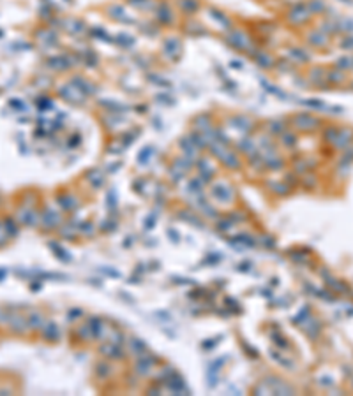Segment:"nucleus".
Listing matches in <instances>:
<instances>
[{"instance_id": "obj_1", "label": "nucleus", "mask_w": 353, "mask_h": 396, "mask_svg": "<svg viewBox=\"0 0 353 396\" xmlns=\"http://www.w3.org/2000/svg\"><path fill=\"white\" fill-rule=\"evenodd\" d=\"M292 125L293 129L300 130V132H314V130L320 129L321 122L316 116L309 115V113H297L292 118Z\"/></svg>"}, {"instance_id": "obj_2", "label": "nucleus", "mask_w": 353, "mask_h": 396, "mask_svg": "<svg viewBox=\"0 0 353 396\" xmlns=\"http://www.w3.org/2000/svg\"><path fill=\"white\" fill-rule=\"evenodd\" d=\"M226 42L228 46H232L233 50L237 51H251V39H249V36L246 32H242V30H237V28L228 30Z\"/></svg>"}, {"instance_id": "obj_3", "label": "nucleus", "mask_w": 353, "mask_h": 396, "mask_svg": "<svg viewBox=\"0 0 353 396\" xmlns=\"http://www.w3.org/2000/svg\"><path fill=\"white\" fill-rule=\"evenodd\" d=\"M288 21L292 25H304L307 21V19L311 18V11H309V7H307V4H304V2H298V4L292 5L288 11Z\"/></svg>"}, {"instance_id": "obj_4", "label": "nucleus", "mask_w": 353, "mask_h": 396, "mask_svg": "<svg viewBox=\"0 0 353 396\" xmlns=\"http://www.w3.org/2000/svg\"><path fill=\"white\" fill-rule=\"evenodd\" d=\"M212 196L217 199L219 203L230 204L233 201V190L230 185H226L224 181H217L212 185Z\"/></svg>"}, {"instance_id": "obj_5", "label": "nucleus", "mask_w": 353, "mask_h": 396, "mask_svg": "<svg viewBox=\"0 0 353 396\" xmlns=\"http://www.w3.org/2000/svg\"><path fill=\"white\" fill-rule=\"evenodd\" d=\"M180 51H182V46L178 39H166V41L163 42V53L170 60H178Z\"/></svg>"}, {"instance_id": "obj_6", "label": "nucleus", "mask_w": 353, "mask_h": 396, "mask_svg": "<svg viewBox=\"0 0 353 396\" xmlns=\"http://www.w3.org/2000/svg\"><path fill=\"white\" fill-rule=\"evenodd\" d=\"M60 93L73 104H83L85 102V95L79 92L75 85H65V87L60 88Z\"/></svg>"}, {"instance_id": "obj_7", "label": "nucleus", "mask_w": 353, "mask_h": 396, "mask_svg": "<svg viewBox=\"0 0 353 396\" xmlns=\"http://www.w3.org/2000/svg\"><path fill=\"white\" fill-rule=\"evenodd\" d=\"M198 173H200L201 181L209 183V181L216 176V167L210 164L209 159H200V161H198Z\"/></svg>"}, {"instance_id": "obj_8", "label": "nucleus", "mask_w": 353, "mask_h": 396, "mask_svg": "<svg viewBox=\"0 0 353 396\" xmlns=\"http://www.w3.org/2000/svg\"><path fill=\"white\" fill-rule=\"evenodd\" d=\"M230 125L235 127L237 130H242V132H251L253 130V120L246 115H233L230 118Z\"/></svg>"}, {"instance_id": "obj_9", "label": "nucleus", "mask_w": 353, "mask_h": 396, "mask_svg": "<svg viewBox=\"0 0 353 396\" xmlns=\"http://www.w3.org/2000/svg\"><path fill=\"white\" fill-rule=\"evenodd\" d=\"M156 14H157V19L163 25H172L173 21H175V14H173V9L170 7L168 2H161L157 11H156Z\"/></svg>"}, {"instance_id": "obj_10", "label": "nucleus", "mask_w": 353, "mask_h": 396, "mask_svg": "<svg viewBox=\"0 0 353 396\" xmlns=\"http://www.w3.org/2000/svg\"><path fill=\"white\" fill-rule=\"evenodd\" d=\"M108 14L112 16L113 19H117V21H120V23H135V19L131 18V16H127V13L124 11V7H122L120 4H113L108 7Z\"/></svg>"}, {"instance_id": "obj_11", "label": "nucleus", "mask_w": 353, "mask_h": 396, "mask_svg": "<svg viewBox=\"0 0 353 396\" xmlns=\"http://www.w3.org/2000/svg\"><path fill=\"white\" fill-rule=\"evenodd\" d=\"M193 125H195V130L209 132V130L214 129V120H212V116H210L209 113H201V115H198L195 118Z\"/></svg>"}, {"instance_id": "obj_12", "label": "nucleus", "mask_w": 353, "mask_h": 396, "mask_svg": "<svg viewBox=\"0 0 353 396\" xmlns=\"http://www.w3.org/2000/svg\"><path fill=\"white\" fill-rule=\"evenodd\" d=\"M219 161L223 162V166H226L228 169H240V166H242L240 159H238V155L233 152L232 148H228L226 152H224V155L221 157Z\"/></svg>"}, {"instance_id": "obj_13", "label": "nucleus", "mask_w": 353, "mask_h": 396, "mask_svg": "<svg viewBox=\"0 0 353 396\" xmlns=\"http://www.w3.org/2000/svg\"><path fill=\"white\" fill-rule=\"evenodd\" d=\"M176 5L187 16H193L200 11V0H176Z\"/></svg>"}, {"instance_id": "obj_14", "label": "nucleus", "mask_w": 353, "mask_h": 396, "mask_svg": "<svg viewBox=\"0 0 353 396\" xmlns=\"http://www.w3.org/2000/svg\"><path fill=\"white\" fill-rule=\"evenodd\" d=\"M180 150H182V155L186 157V159H189V161L195 162V159L198 157V148L193 144V141H191L189 138H182L180 139Z\"/></svg>"}, {"instance_id": "obj_15", "label": "nucleus", "mask_w": 353, "mask_h": 396, "mask_svg": "<svg viewBox=\"0 0 353 396\" xmlns=\"http://www.w3.org/2000/svg\"><path fill=\"white\" fill-rule=\"evenodd\" d=\"M353 139V130L350 129H339V132H337V136H335L334 139V146L335 148H346L350 143H352Z\"/></svg>"}, {"instance_id": "obj_16", "label": "nucleus", "mask_w": 353, "mask_h": 396, "mask_svg": "<svg viewBox=\"0 0 353 396\" xmlns=\"http://www.w3.org/2000/svg\"><path fill=\"white\" fill-rule=\"evenodd\" d=\"M73 83H75V87L78 88L79 92L83 93L85 97L87 95H92V93H96V87H94L88 79H85V78H81V76H78V78H75L73 79Z\"/></svg>"}, {"instance_id": "obj_17", "label": "nucleus", "mask_w": 353, "mask_h": 396, "mask_svg": "<svg viewBox=\"0 0 353 396\" xmlns=\"http://www.w3.org/2000/svg\"><path fill=\"white\" fill-rule=\"evenodd\" d=\"M255 62L260 65L261 69H270V67H274L275 65L274 56H270L269 53H261V51L255 53Z\"/></svg>"}, {"instance_id": "obj_18", "label": "nucleus", "mask_w": 353, "mask_h": 396, "mask_svg": "<svg viewBox=\"0 0 353 396\" xmlns=\"http://www.w3.org/2000/svg\"><path fill=\"white\" fill-rule=\"evenodd\" d=\"M267 130H269L272 136H281V134L286 130V122L284 120H269L267 122Z\"/></svg>"}, {"instance_id": "obj_19", "label": "nucleus", "mask_w": 353, "mask_h": 396, "mask_svg": "<svg viewBox=\"0 0 353 396\" xmlns=\"http://www.w3.org/2000/svg\"><path fill=\"white\" fill-rule=\"evenodd\" d=\"M307 42H309L311 46H325V42H327L325 32H323V30H314V32L309 34Z\"/></svg>"}, {"instance_id": "obj_20", "label": "nucleus", "mask_w": 353, "mask_h": 396, "mask_svg": "<svg viewBox=\"0 0 353 396\" xmlns=\"http://www.w3.org/2000/svg\"><path fill=\"white\" fill-rule=\"evenodd\" d=\"M238 150H240L242 153H246V155H251V153H255L256 150H258V144H256V141H253L251 138H244L238 141Z\"/></svg>"}, {"instance_id": "obj_21", "label": "nucleus", "mask_w": 353, "mask_h": 396, "mask_svg": "<svg viewBox=\"0 0 353 396\" xmlns=\"http://www.w3.org/2000/svg\"><path fill=\"white\" fill-rule=\"evenodd\" d=\"M210 13H212V16H214V19L219 23V27H223L224 30H232V19L228 18L226 14L221 13V11L217 9H210Z\"/></svg>"}, {"instance_id": "obj_22", "label": "nucleus", "mask_w": 353, "mask_h": 396, "mask_svg": "<svg viewBox=\"0 0 353 396\" xmlns=\"http://www.w3.org/2000/svg\"><path fill=\"white\" fill-rule=\"evenodd\" d=\"M154 152H156V148H154V146H145L143 150L138 153V164H139V166H147V164L152 161Z\"/></svg>"}, {"instance_id": "obj_23", "label": "nucleus", "mask_w": 353, "mask_h": 396, "mask_svg": "<svg viewBox=\"0 0 353 396\" xmlns=\"http://www.w3.org/2000/svg\"><path fill=\"white\" fill-rule=\"evenodd\" d=\"M290 58H293V60L297 62H307L309 60V55H307V51H304L302 48H292V50L288 51Z\"/></svg>"}, {"instance_id": "obj_24", "label": "nucleus", "mask_w": 353, "mask_h": 396, "mask_svg": "<svg viewBox=\"0 0 353 396\" xmlns=\"http://www.w3.org/2000/svg\"><path fill=\"white\" fill-rule=\"evenodd\" d=\"M281 144L288 148L295 146V144H297V136L293 132H290V130H284V132L281 134Z\"/></svg>"}, {"instance_id": "obj_25", "label": "nucleus", "mask_w": 353, "mask_h": 396, "mask_svg": "<svg viewBox=\"0 0 353 396\" xmlns=\"http://www.w3.org/2000/svg\"><path fill=\"white\" fill-rule=\"evenodd\" d=\"M307 7H309L311 14H321L325 11V2H323V0H309V2H307Z\"/></svg>"}, {"instance_id": "obj_26", "label": "nucleus", "mask_w": 353, "mask_h": 396, "mask_svg": "<svg viewBox=\"0 0 353 396\" xmlns=\"http://www.w3.org/2000/svg\"><path fill=\"white\" fill-rule=\"evenodd\" d=\"M269 187L279 196H284L286 192H290L288 183H283V181H269Z\"/></svg>"}, {"instance_id": "obj_27", "label": "nucleus", "mask_w": 353, "mask_h": 396, "mask_svg": "<svg viewBox=\"0 0 353 396\" xmlns=\"http://www.w3.org/2000/svg\"><path fill=\"white\" fill-rule=\"evenodd\" d=\"M88 178H90V180H94V185H96V187H101L102 181H104V178H102V173L99 169L90 171V173H88Z\"/></svg>"}, {"instance_id": "obj_28", "label": "nucleus", "mask_w": 353, "mask_h": 396, "mask_svg": "<svg viewBox=\"0 0 353 396\" xmlns=\"http://www.w3.org/2000/svg\"><path fill=\"white\" fill-rule=\"evenodd\" d=\"M329 79L332 81V83H339V81H343L344 79V71L341 69H334L329 72Z\"/></svg>"}, {"instance_id": "obj_29", "label": "nucleus", "mask_w": 353, "mask_h": 396, "mask_svg": "<svg viewBox=\"0 0 353 396\" xmlns=\"http://www.w3.org/2000/svg\"><path fill=\"white\" fill-rule=\"evenodd\" d=\"M117 41H118V44H122L124 48H131L133 44H135V39L126 36V34H120V36L117 37Z\"/></svg>"}, {"instance_id": "obj_30", "label": "nucleus", "mask_w": 353, "mask_h": 396, "mask_svg": "<svg viewBox=\"0 0 353 396\" xmlns=\"http://www.w3.org/2000/svg\"><path fill=\"white\" fill-rule=\"evenodd\" d=\"M337 132H339V129H337L335 125L329 127V129L325 130V141H327V143H334V139H335V136H337Z\"/></svg>"}, {"instance_id": "obj_31", "label": "nucleus", "mask_w": 353, "mask_h": 396, "mask_svg": "<svg viewBox=\"0 0 353 396\" xmlns=\"http://www.w3.org/2000/svg\"><path fill=\"white\" fill-rule=\"evenodd\" d=\"M44 333H46L48 340H50V338H51V340H57V336H59V329H57V326L53 323H50V326L46 327V331H44Z\"/></svg>"}, {"instance_id": "obj_32", "label": "nucleus", "mask_w": 353, "mask_h": 396, "mask_svg": "<svg viewBox=\"0 0 353 396\" xmlns=\"http://www.w3.org/2000/svg\"><path fill=\"white\" fill-rule=\"evenodd\" d=\"M337 65H339V69H341V71L350 69V67H353V58H352V56H344V58L337 60Z\"/></svg>"}, {"instance_id": "obj_33", "label": "nucleus", "mask_w": 353, "mask_h": 396, "mask_svg": "<svg viewBox=\"0 0 353 396\" xmlns=\"http://www.w3.org/2000/svg\"><path fill=\"white\" fill-rule=\"evenodd\" d=\"M127 2H129V5L136 7V9H147L150 4V0H127Z\"/></svg>"}, {"instance_id": "obj_34", "label": "nucleus", "mask_w": 353, "mask_h": 396, "mask_svg": "<svg viewBox=\"0 0 353 396\" xmlns=\"http://www.w3.org/2000/svg\"><path fill=\"white\" fill-rule=\"evenodd\" d=\"M59 201H60V206L64 208V210H69L71 206L76 204L75 198H71V196H65V199H59Z\"/></svg>"}, {"instance_id": "obj_35", "label": "nucleus", "mask_w": 353, "mask_h": 396, "mask_svg": "<svg viewBox=\"0 0 353 396\" xmlns=\"http://www.w3.org/2000/svg\"><path fill=\"white\" fill-rule=\"evenodd\" d=\"M302 104H306V106L309 108H314V109H323L325 108V104L321 101H316V99H311V101H304Z\"/></svg>"}, {"instance_id": "obj_36", "label": "nucleus", "mask_w": 353, "mask_h": 396, "mask_svg": "<svg viewBox=\"0 0 353 396\" xmlns=\"http://www.w3.org/2000/svg\"><path fill=\"white\" fill-rule=\"evenodd\" d=\"M131 347H133V350H135L136 354H139L138 350H141V354H143L145 350H147V349H145V343H143V342H139L138 338H135V340H133V343H131Z\"/></svg>"}, {"instance_id": "obj_37", "label": "nucleus", "mask_w": 353, "mask_h": 396, "mask_svg": "<svg viewBox=\"0 0 353 396\" xmlns=\"http://www.w3.org/2000/svg\"><path fill=\"white\" fill-rule=\"evenodd\" d=\"M41 323H42V317L41 313H32V317H30V326L32 327H41Z\"/></svg>"}, {"instance_id": "obj_38", "label": "nucleus", "mask_w": 353, "mask_h": 396, "mask_svg": "<svg viewBox=\"0 0 353 396\" xmlns=\"http://www.w3.org/2000/svg\"><path fill=\"white\" fill-rule=\"evenodd\" d=\"M341 48H344V50H353V36H348L346 39H343Z\"/></svg>"}, {"instance_id": "obj_39", "label": "nucleus", "mask_w": 353, "mask_h": 396, "mask_svg": "<svg viewBox=\"0 0 353 396\" xmlns=\"http://www.w3.org/2000/svg\"><path fill=\"white\" fill-rule=\"evenodd\" d=\"M7 229H9L11 234H14V233H16V226H14V224H13L11 220H9V222H5V231H7Z\"/></svg>"}, {"instance_id": "obj_40", "label": "nucleus", "mask_w": 353, "mask_h": 396, "mask_svg": "<svg viewBox=\"0 0 353 396\" xmlns=\"http://www.w3.org/2000/svg\"><path fill=\"white\" fill-rule=\"evenodd\" d=\"M230 226H232V222L223 220V222H221V231H226V229H230ZM217 227H219V226H217Z\"/></svg>"}, {"instance_id": "obj_41", "label": "nucleus", "mask_w": 353, "mask_h": 396, "mask_svg": "<svg viewBox=\"0 0 353 396\" xmlns=\"http://www.w3.org/2000/svg\"><path fill=\"white\" fill-rule=\"evenodd\" d=\"M232 67H237V69H242V67H244V65H242V62H238V60H232Z\"/></svg>"}]
</instances>
